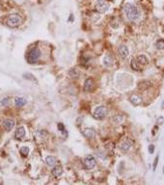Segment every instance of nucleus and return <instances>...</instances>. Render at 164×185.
Masks as SVG:
<instances>
[{"label":"nucleus","mask_w":164,"mask_h":185,"mask_svg":"<svg viewBox=\"0 0 164 185\" xmlns=\"http://www.w3.org/2000/svg\"><path fill=\"white\" fill-rule=\"evenodd\" d=\"M133 140L130 138H126L125 140H123L119 145V148H121V150L122 152H128V151L131 149L133 147Z\"/></svg>","instance_id":"nucleus-6"},{"label":"nucleus","mask_w":164,"mask_h":185,"mask_svg":"<svg viewBox=\"0 0 164 185\" xmlns=\"http://www.w3.org/2000/svg\"><path fill=\"white\" fill-rule=\"evenodd\" d=\"M131 67L134 69L135 71H141V67L139 66V64L137 63V61H135V60H132L131 61Z\"/></svg>","instance_id":"nucleus-22"},{"label":"nucleus","mask_w":164,"mask_h":185,"mask_svg":"<svg viewBox=\"0 0 164 185\" xmlns=\"http://www.w3.org/2000/svg\"><path fill=\"white\" fill-rule=\"evenodd\" d=\"M152 86V84L150 81H141L138 83V90L140 91H146Z\"/></svg>","instance_id":"nucleus-11"},{"label":"nucleus","mask_w":164,"mask_h":185,"mask_svg":"<svg viewBox=\"0 0 164 185\" xmlns=\"http://www.w3.org/2000/svg\"><path fill=\"white\" fill-rule=\"evenodd\" d=\"M41 57V51L38 48H34L32 50H30L27 54V58L26 60L29 63H35L39 61V58Z\"/></svg>","instance_id":"nucleus-3"},{"label":"nucleus","mask_w":164,"mask_h":185,"mask_svg":"<svg viewBox=\"0 0 164 185\" xmlns=\"http://www.w3.org/2000/svg\"><path fill=\"white\" fill-rule=\"evenodd\" d=\"M25 136V130L23 127H19L15 131V138L16 139H21Z\"/></svg>","instance_id":"nucleus-12"},{"label":"nucleus","mask_w":164,"mask_h":185,"mask_svg":"<svg viewBox=\"0 0 164 185\" xmlns=\"http://www.w3.org/2000/svg\"><path fill=\"white\" fill-rule=\"evenodd\" d=\"M118 54H119V56L121 58H125L128 57L129 50H128V48H127L126 46H124V45H121V46H119V49H118Z\"/></svg>","instance_id":"nucleus-9"},{"label":"nucleus","mask_w":164,"mask_h":185,"mask_svg":"<svg viewBox=\"0 0 164 185\" xmlns=\"http://www.w3.org/2000/svg\"><path fill=\"white\" fill-rule=\"evenodd\" d=\"M85 166L88 170H92L96 166V160L93 156H88L85 159Z\"/></svg>","instance_id":"nucleus-7"},{"label":"nucleus","mask_w":164,"mask_h":185,"mask_svg":"<svg viewBox=\"0 0 164 185\" xmlns=\"http://www.w3.org/2000/svg\"><path fill=\"white\" fill-rule=\"evenodd\" d=\"M85 91L87 92H92L94 89H95V83L92 78H88L87 80L85 81V85H84Z\"/></svg>","instance_id":"nucleus-8"},{"label":"nucleus","mask_w":164,"mask_h":185,"mask_svg":"<svg viewBox=\"0 0 164 185\" xmlns=\"http://www.w3.org/2000/svg\"><path fill=\"white\" fill-rule=\"evenodd\" d=\"M68 74H69V76H70L71 78H73V79H76V78H78L80 76V72H79V70H78L77 68L70 69L69 72H68Z\"/></svg>","instance_id":"nucleus-20"},{"label":"nucleus","mask_w":164,"mask_h":185,"mask_svg":"<svg viewBox=\"0 0 164 185\" xmlns=\"http://www.w3.org/2000/svg\"><path fill=\"white\" fill-rule=\"evenodd\" d=\"M136 61H137V63L139 64V65H142V66L147 65V64L149 63L148 58H147L145 55H139Z\"/></svg>","instance_id":"nucleus-13"},{"label":"nucleus","mask_w":164,"mask_h":185,"mask_svg":"<svg viewBox=\"0 0 164 185\" xmlns=\"http://www.w3.org/2000/svg\"><path fill=\"white\" fill-rule=\"evenodd\" d=\"M114 121L116 123H121L122 120H123V116H121V115H118V116H115L114 117Z\"/></svg>","instance_id":"nucleus-24"},{"label":"nucleus","mask_w":164,"mask_h":185,"mask_svg":"<svg viewBox=\"0 0 164 185\" xmlns=\"http://www.w3.org/2000/svg\"><path fill=\"white\" fill-rule=\"evenodd\" d=\"M84 136L87 137V138L91 139V138H93L94 136H95V131H94L92 129H90V128L85 129V130H84Z\"/></svg>","instance_id":"nucleus-17"},{"label":"nucleus","mask_w":164,"mask_h":185,"mask_svg":"<svg viewBox=\"0 0 164 185\" xmlns=\"http://www.w3.org/2000/svg\"><path fill=\"white\" fill-rule=\"evenodd\" d=\"M107 113H108L107 107H105V106H103V105H100V106H97V107L94 109L93 116H94V118H95V119L102 120V119H104L105 117H106Z\"/></svg>","instance_id":"nucleus-5"},{"label":"nucleus","mask_w":164,"mask_h":185,"mask_svg":"<svg viewBox=\"0 0 164 185\" xmlns=\"http://www.w3.org/2000/svg\"><path fill=\"white\" fill-rule=\"evenodd\" d=\"M62 172H63V170H62V168H61L60 166H54V169H52V175L55 176V177L60 176L61 175H62Z\"/></svg>","instance_id":"nucleus-18"},{"label":"nucleus","mask_w":164,"mask_h":185,"mask_svg":"<svg viewBox=\"0 0 164 185\" xmlns=\"http://www.w3.org/2000/svg\"><path fill=\"white\" fill-rule=\"evenodd\" d=\"M26 99H24V97H17L15 99V104L17 107H23L26 104Z\"/></svg>","instance_id":"nucleus-16"},{"label":"nucleus","mask_w":164,"mask_h":185,"mask_svg":"<svg viewBox=\"0 0 164 185\" xmlns=\"http://www.w3.org/2000/svg\"><path fill=\"white\" fill-rule=\"evenodd\" d=\"M154 152V144L149 145V153L150 154H152Z\"/></svg>","instance_id":"nucleus-27"},{"label":"nucleus","mask_w":164,"mask_h":185,"mask_svg":"<svg viewBox=\"0 0 164 185\" xmlns=\"http://www.w3.org/2000/svg\"><path fill=\"white\" fill-rule=\"evenodd\" d=\"M158 160H159V155H157L155 157L154 159V172L155 170H156V167H157V164H158Z\"/></svg>","instance_id":"nucleus-26"},{"label":"nucleus","mask_w":164,"mask_h":185,"mask_svg":"<svg viewBox=\"0 0 164 185\" xmlns=\"http://www.w3.org/2000/svg\"><path fill=\"white\" fill-rule=\"evenodd\" d=\"M163 170H164V169H163Z\"/></svg>","instance_id":"nucleus-30"},{"label":"nucleus","mask_w":164,"mask_h":185,"mask_svg":"<svg viewBox=\"0 0 164 185\" xmlns=\"http://www.w3.org/2000/svg\"><path fill=\"white\" fill-rule=\"evenodd\" d=\"M46 163L48 166L54 168L55 165H57V159H55L54 156H48L46 158Z\"/></svg>","instance_id":"nucleus-19"},{"label":"nucleus","mask_w":164,"mask_h":185,"mask_svg":"<svg viewBox=\"0 0 164 185\" xmlns=\"http://www.w3.org/2000/svg\"><path fill=\"white\" fill-rule=\"evenodd\" d=\"M110 8V2L108 0H98L95 3V10L100 14L106 13Z\"/></svg>","instance_id":"nucleus-4"},{"label":"nucleus","mask_w":164,"mask_h":185,"mask_svg":"<svg viewBox=\"0 0 164 185\" xmlns=\"http://www.w3.org/2000/svg\"><path fill=\"white\" fill-rule=\"evenodd\" d=\"M124 13L127 17V19L130 21H137L140 17V13L137 9V7L132 3H127L124 6Z\"/></svg>","instance_id":"nucleus-1"},{"label":"nucleus","mask_w":164,"mask_h":185,"mask_svg":"<svg viewBox=\"0 0 164 185\" xmlns=\"http://www.w3.org/2000/svg\"><path fill=\"white\" fill-rule=\"evenodd\" d=\"M155 47H156L157 50H164V40L163 39H160L155 42Z\"/></svg>","instance_id":"nucleus-21"},{"label":"nucleus","mask_w":164,"mask_h":185,"mask_svg":"<svg viewBox=\"0 0 164 185\" xmlns=\"http://www.w3.org/2000/svg\"><path fill=\"white\" fill-rule=\"evenodd\" d=\"M21 22H23V19H21V15H19V14H12V15H10L6 19L7 26L10 27L19 26V24H21Z\"/></svg>","instance_id":"nucleus-2"},{"label":"nucleus","mask_w":164,"mask_h":185,"mask_svg":"<svg viewBox=\"0 0 164 185\" xmlns=\"http://www.w3.org/2000/svg\"><path fill=\"white\" fill-rule=\"evenodd\" d=\"M129 100H130V102L135 106L140 105L142 103V102H143L141 96H139V95H137V94H132L129 97Z\"/></svg>","instance_id":"nucleus-10"},{"label":"nucleus","mask_w":164,"mask_h":185,"mask_svg":"<svg viewBox=\"0 0 164 185\" xmlns=\"http://www.w3.org/2000/svg\"><path fill=\"white\" fill-rule=\"evenodd\" d=\"M24 77H25V79H28V80H31V81H36V79H35V77L33 76V75H31V74H29V73H25L23 75Z\"/></svg>","instance_id":"nucleus-25"},{"label":"nucleus","mask_w":164,"mask_h":185,"mask_svg":"<svg viewBox=\"0 0 164 185\" xmlns=\"http://www.w3.org/2000/svg\"><path fill=\"white\" fill-rule=\"evenodd\" d=\"M14 126H15V122L11 119H6L3 122V127L6 131H11L14 128Z\"/></svg>","instance_id":"nucleus-15"},{"label":"nucleus","mask_w":164,"mask_h":185,"mask_svg":"<svg viewBox=\"0 0 164 185\" xmlns=\"http://www.w3.org/2000/svg\"><path fill=\"white\" fill-rule=\"evenodd\" d=\"M28 153H29L28 147H23V148H21V154L23 157H26L27 155H28Z\"/></svg>","instance_id":"nucleus-23"},{"label":"nucleus","mask_w":164,"mask_h":185,"mask_svg":"<svg viewBox=\"0 0 164 185\" xmlns=\"http://www.w3.org/2000/svg\"><path fill=\"white\" fill-rule=\"evenodd\" d=\"M163 122H164V118H163V117H159V118L157 119V121H156L157 125H161V124H163Z\"/></svg>","instance_id":"nucleus-29"},{"label":"nucleus","mask_w":164,"mask_h":185,"mask_svg":"<svg viewBox=\"0 0 164 185\" xmlns=\"http://www.w3.org/2000/svg\"><path fill=\"white\" fill-rule=\"evenodd\" d=\"M58 130L61 131H63V133H65V129H64V126H63L62 124H58Z\"/></svg>","instance_id":"nucleus-28"},{"label":"nucleus","mask_w":164,"mask_h":185,"mask_svg":"<svg viewBox=\"0 0 164 185\" xmlns=\"http://www.w3.org/2000/svg\"><path fill=\"white\" fill-rule=\"evenodd\" d=\"M103 64L104 66L106 67H110L114 64V58L111 55H106L103 58Z\"/></svg>","instance_id":"nucleus-14"}]
</instances>
